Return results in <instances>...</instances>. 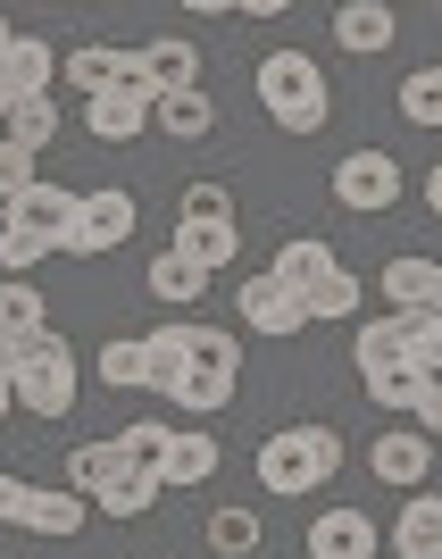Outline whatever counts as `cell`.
Instances as JSON below:
<instances>
[{"instance_id":"1","label":"cell","mask_w":442,"mask_h":559,"mask_svg":"<svg viewBox=\"0 0 442 559\" xmlns=\"http://www.w3.org/2000/svg\"><path fill=\"white\" fill-rule=\"evenodd\" d=\"M343 476V435L334 426H284L259 443V485L276 492V501H301V492L334 485Z\"/></svg>"},{"instance_id":"2","label":"cell","mask_w":442,"mask_h":559,"mask_svg":"<svg viewBox=\"0 0 442 559\" xmlns=\"http://www.w3.org/2000/svg\"><path fill=\"white\" fill-rule=\"evenodd\" d=\"M251 84H259V109L276 117L284 134H318L326 126V68L309 50H267Z\"/></svg>"},{"instance_id":"3","label":"cell","mask_w":442,"mask_h":559,"mask_svg":"<svg viewBox=\"0 0 442 559\" xmlns=\"http://www.w3.org/2000/svg\"><path fill=\"white\" fill-rule=\"evenodd\" d=\"M9 393H17V409H34V418H68L75 409V350H68V334H43V343L9 350Z\"/></svg>"},{"instance_id":"4","label":"cell","mask_w":442,"mask_h":559,"mask_svg":"<svg viewBox=\"0 0 442 559\" xmlns=\"http://www.w3.org/2000/svg\"><path fill=\"white\" fill-rule=\"evenodd\" d=\"M334 201H343L350 217H375L401 201V159L393 151H350L343 167H334Z\"/></svg>"},{"instance_id":"5","label":"cell","mask_w":442,"mask_h":559,"mask_svg":"<svg viewBox=\"0 0 442 559\" xmlns=\"http://www.w3.org/2000/svg\"><path fill=\"white\" fill-rule=\"evenodd\" d=\"M126 234H134V192L100 185V192H84V210H75L68 251H75V259H100V251H117Z\"/></svg>"},{"instance_id":"6","label":"cell","mask_w":442,"mask_h":559,"mask_svg":"<svg viewBox=\"0 0 442 559\" xmlns=\"http://www.w3.org/2000/svg\"><path fill=\"white\" fill-rule=\"evenodd\" d=\"M134 75L151 100H176V93H201V50L184 43V34H159V43L134 50Z\"/></svg>"},{"instance_id":"7","label":"cell","mask_w":442,"mask_h":559,"mask_svg":"<svg viewBox=\"0 0 442 559\" xmlns=\"http://www.w3.org/2000/svg\"><path fill=\"white\" fill-rule=\"evenodd\" d=\"M75 210H84V192H68V185H34L25 201H9V226L34 234V242H50V251H68Z\"/></svg>"},{"instance_id":"8","label":"cell","mask_w":442,"mask_h":559,"mask_svg":"<svg viewBox=\"0 0 442 559\" xmlns=\"http://www.w3.org/2000/svg\"><path fill=\"white\" fill-rule=\"evenodd\" d=\"M384 551V535H375V518L368 510H318L309 518V559H375Z\"/></svg>"},{"instance_id":"9","label":"cell","mask_w":442,"mask_h":559,"mask_svg":"<svg viewBox=\"0 0 442 559\" xmlns=\"http://www.w3.org/2000/svg\"><path fill=\"white\" fill-rule=\"evenodd\" d=\"M234 318H242L251 334H267V343H284V334H301V326H309L301 301H292L276 276H242V293H234Z\"/></svg>"},{"instance_id":"10","label":"cell","mask_w":442,"mask_h":559,"mask_svg":"<svg viewBox=\"0 0 442 559\" xmlns=\"http://www.w3.org/2000/svg\"><path fill=\"white\" fill-rule=\"evenodd\" d=\"M368 467H375L393 492H426V476H434V443H426L418 426H393V435H375Z\"/></svg>"},{"instance_id":"11","label":"cell","mask_w":442,"mask_h":559,"mask_svg":"<svg viewBox=\"0 0 442 559\" xmlns=\"http://www.w3.org/2000/svg\"><path fill=\"white\" fill-rule=\"evenodd\" d=\"M142 126H151V93H142V75H126V84H109L100 100H84V134H93V142H134Z\"/></svg>"},{"instance_id":"12","label":"cell","mask_w":442,"mask_h":559,"mask_svg":"<svg viewBox=\"0 0 442 559\" xmlns=\"http://www.w3.org/2000/svg\"><path fill=\"white\" fill-rule=\"evenodd\" d=\"M50 84H59V50H50L43 34H17L9 59H0V93L9 100H50Z\"/></svg>"},{"instance_id":"13","label":"cell","mask_w":442,"mask_h":559,"mask_svg":"<svg viewBox=\"0 0 442 559\" xmlns=\"http://www.w3.org/2000/svg\"><path fill=\"white\" fill-rule=\"evenodd\" d=\"M59 75H68V93L100 100L109 84H126V75H134V50H117V43H75L68 59H59Z\"/></svg>"},{"instance_id":"14","label":"cell","mask_w":442,"mask_h":559,"mask_svg":"<svg viewBox=\"0 0 442 559\" xmlns=\"http://www.w3.org/2000/svg\"><path fill=\"white\" fill-rule=\"evenodd\" d=\"M393 34H401V17L384 9V0H343V9H334V43H343L350 59H375V50H393Z\"/></svg>"},{"instance_id":"15","label":"cell","mask_w":442,"mask_h":559,"mask_svg":"<svg viewBox=\"0 0 442 559\" xmlns=\"http://www.w3.org/2000/svg\"><path fill=\"white\" fill-rule=\"evenodd\" d=\"M267 276H276L284 293H292V301H309V293H318V284L334 276V251L318 242V234H292V242H284L276 259H267Z\"/></svg>"},{"instance_id":"16","label":"cell","mask_w":442,"mask_h":559,"mask_svg":"<svg viewBox=\"0 0 442 559\" xmlns=\"http://www.w3.org/2000/svg\"><path fill=\"white\" fill-rule=\"evenodd\" d=\"M384 543H393L401 559H442V501H434V492H409Z\"/></svg>"},{"instance_id":"17","label":"cell","mask_w":442,"mask_h":559,"mask_svg":"<svg viewBox=\"0 0 442 559\" xmlns=\"http://www.w3.org/2000/svg\"><path fill=\"white\" fill-rule=\"evenodd\" d=\"M50 334V309H43V293L25 276H0V343L9 350H25V343H43Z\"/></svg>"},{"instance_id":"18","label":"cell","mask_w":442,"mask_h":559,"mask_svg":"<svg viewBox=\"0 0 442 559\" xmlns=\"http://www.w3.org/2000/svg\"><path fill=\"white\" fill-rule=\"evenodd\" d=\"M142 359H151V393H176L192 368V318H167V326L142 334Z\"/></svg>"},{"instance_id":"19","label":"cell","mask_w":442,"mask_h":559,"mask_svg":"<svg viewBox=\"0 0 442 559\" xmlns=\"http://www.w3.org/2000/svg\"><path fill=\"white\" fill-rule=\"evenodd\" d=\"M84 518H93V501H84V492H34V501H25V535H43V543H75L84 535Z\"/></svg>"},{"instance_id":"20","label":"cell","mask_w":442,"mask_h":559,"mask_svg":"<svg viewBox=\"0 0 442 559\" xmlns=\"http://www.w3.org/2000/svg\"><path fill=\"white\" fill-rule=\"evenodd\" d=\"M217 467H226V451H217V435H167V460H159V485H210Z\"/></svg>"},{"instance_id":"21","label":"cell","mask_w":442,"mask_h":559,"mask_svg":"<svg viewBox=\"0 0 442 559\" xmlns=\"http://www.w3.org/2000/svg\"><path fill=\"white\" fill-rule=\"evenodd\" d=\"M159 476H151V467H117V476H109V485H100V501H93V510L100 518H142V510H151V501H159Z\"/></svg>"},{"instance_id":"22","label":"cell","mask_w":442,"mask_h":559,"mask_svg":"<svg viewBox=\"0 0 442 559\" xmlns=\"http://www.w3.org/2000/svg\"><path fill=\"white\" fill-rule=\"evenodd\" d=\"M434 276H442L434 259L401 251L393 267H384V301H393V309H434Z\"/></svg>"},{"instance_id":"23","label":"cell","mask_w":442,"mask_h":559,"mask_svg":"<svg viewBox=\"0 0 442 559\" xmlns=\"http://www.w3.org/2000/svg\"><path fill=\"white\" fill-rule=\"evenodd\" d=\"M359 301H368V293H359V276H350V267H334V276L301 301V318H309V326H343V318H359Z\"/></svg>"},{"instance_id":"24","label":"cell","mask_w":442,"mask_h":559,"mask_svg":"<svg viewBox=\"0 0 442 559\" xmlns=\"http://www.w3.org/2000/svg\"><path fill=\"white\" fill-rule=\"evenodd\" d=\"M350 359H359V376L401 368V359H409V334H401V318H368V326H359V343H350Z\"/></svg>"},{"instance_id":"25","label":"cell","mask_w":442,"mask_h":559,"mask_svg":"<svg viewBox=\"0 0 442 559\" xmlns=\"http://www.w3.org/2000/svg\"><path fill=\"white\" fill-rule=\"evenodd\" d=\"M176 251H184L201 276H217V267H234L242 234H234V226H176Z\"/></svg>"},{"instance_id":"26","label":"cell","mask_w":442,"mask_h":559,"mask_svg":"<svg viewBox=\"0 0 442 559\" xmlns=\"http://www.w3.org/2000/svg\"><path fill=\"white\" fill-rule=\"evenodd\" d=\"M201 293H210V276H201V267L167 242V251L151 259V301H201Z\"/></svg>"},{"instance_id":"27","label":"cell","mask_w":442,"mask_h":559,"mask_svg":"<svg viewBox=\"0 0 442 559\" xmlns=\"http://www.w3.org/2000/svg\"><path fill=\"white\" fill-rule=\"evenodd\" d=\"M117 467H126V451H117V435H109V443H84V451H68V492H84V501H100V485H109Z\"/></svg>"},{"instance_id":"28","label":"cell","mask_w":442,"mask_h":559,"mask_svg":"<svg viewBox=\"0 0 442 559\" xmlns=\"http://www.w3.org/2000/svg\"><path fill=\"white\" fill-rule=\"evenodd\" d=\"M359 384H368V401H375V409H393V418H409V409L426 401V376L409 368V359H401V368H375V376H359Z\"/></svg>"},{"instance_id":"29","label":"cell","mask_w":442,"mask_h":559,"mask_svg":"<svg viewBox=\"0 0 442 559\" xmlns=\"http://www.w3.org/2000/svg\"><path fill=\"white\" fill-rule=\"evenodd\" d=\"M151 117H159L176 142H201V134L217 126V100H210V93H176V100H151Z\"/></svg>"},{"instance_id":"30","label":"cell","mask_w":442,"mask_h":559,"mask_svg":"<svg viewBox=\"0 0 442 559\" xmlns=\"http://www.w3.org/2000/svg\"><path fill=\"white\" fill-rule=\"evenodd\" d=\"M167 401H176V409H192V418H217V409L234 401V376H226V368H184V384H176Z\"/></svg>"},{"instance_id":"31","label":"cell","mask_w":442,"mask_h":559,"mask_svg":"<svg viewBox=\"0 0 442 559\" xmlns=\"http://www.w3.org/2000/svg\"><path fill=\"white\" fill-rule=\"evenodd\" d=\"M0 134L17 142V151H34V159H43V142L59 134V100H17V109H9V126H0Z\"/></svg>"},{"instance_id":"32","label":"cell","mask_w":442,"mask_h":559,"mask_svg":"<svg viewBox=\"0 0 442 559\" xmlns=\"http://www.w3.org/2000/svg\"><path fill=\"white\" fill-rule=\"evenodd\" d=\"M210 551L217 559H251L259 551V510H217L210 518Z\"/></svg>"},{"instance_id":"33","label":"cell","mask_w":442,"mask_h":559,"mask_svg":"<svg viewBox=\"0 0 442 559\" xmlns=\"http://www.w3.org/2000/svg\"><path fill=\"white\" fill-rule=\"evenodd\" d=\"M401 117L409 126H442V68H418L401 84Z\"/></svg>"},{"instance_id":"34","label":"cell","mask_w":442,"mask_h":559,"mask_svg":"<svg viewBox=\"0 0 442 559\" xmlns=\"http://www.w3.org/2000/svg\"><path fill=\"white\" fill-rule=\"evenodd\" d=\"M167 435H176V426H159V418L126 426V435H117V451H126V467H151V476H159V460H167Z\"/></svg>"},{"instance_id":"35","label":"cell","mask_w":442,"mask_h":559,"mask_svg":"<svg viewBox=\"0 0 442 559\" xmlns=\"http://www.w3.org/2000/svg\"><path fill=\"white\" fill-rule=\"evenodd\" d=\"M34 185H43V176H34V151H17V142L0 134V210H9V201H25Z\"/></svg>"},{"instance_id":"36","label":"cell","mask_w":442,"mask_h":559,"mask_svg":"<svg viewBox=\"0 0 442 559\" xmlns=\"http://www.w3.org/2000/svg\"><path fill=\"white\" fill-rule=\"evenodd\" d=\"M184 226H234V192L226 185H184Z\"/></svg>"},{"instance_id":"37","label":"cell","mask_w":442,"mask_h":559,"mask_svg":"<svg viewBox=\"0 0 442 559\" xmlns=\"http://www.w3.org/2000/svg\"><path fill=\"white\" fill-rule=\"evenodd\" d=\"M100 376H109L117 393H134V384H151V359H142V343H109V350H100Z\"/></svg>"},{"instance_id":"38","label":"cell","mask_w":442,"mask_h":559,"mask_svg":"<svg viewBox=\"0 0 442 559\" xmlns=\"http://www.w3.org/2000/svg\"><path fill=\"white\" fill-rule=\"evenodd\" d=\"M50 259V242H34V234H17V226H0V276H34Z\"/></svg>"},{"instance_id":"39","label":"cell","mask_w":442,"mask_h":559,"mask_svg":"<svg viewBox=\"0 0 442 559\" xmlns=\"http://www.w3.org/2000/svg\"><path fill=\"white\" fill-rule=\"evenodd\" d=\"M25 501H34V485H25V476H9V467H0V526H25Z\"/></svg>"},{"instance_id":"40","label":"cell","mask_w":442,"mask_h":559,"mask_svg":"<svg viewBox=\"0 0 442 559\" xmlns=\"http://www.w3.org/2000/svg\"><path fill=\"white\" fill-rule=\"evenodd\" d=\"M409 426H418L426 443H434V435H442V384H426V401H418V409H409Z\"/></svg>"},{"instance_id":"41","label":"cell","mask_w":442,"mask_h":559,"mask_svg":"<svg viewBox=\"0 0 442 559\" xmlns=\"http://www.w3.org/2000/svg\"><path fill=\"white\" fill-rule=\"evenodd\" d=\"M426 210H434V217H442V159H434V167H426Z\"/></svg>"},{"instance_id":"42","label":"cell","mask_w":442,"mask_h":559,"mask_svg":"<svg viewBox=\"0 0 442 559\" xmlns=\"http://www.w3.org/2000/svg\"><path fill=\"white\" fill-rule=\"evenodd\" d=\"M9 409H17V393H9V359H0V418H9Z\"/></svg>"},{"instance_id":"43","label":"cell","mask_w":442,"mask_h":559,"mask_svg":"<svg viewBox=\"0 0 442 559\" xmlns=\"http://www.w3.org/2000/svg\"><path fill=\"white\" fill-rule=\"evenodd\" d=\"M9 43H17V25H9V17H0V59H9Z\"/></svg>"},{"instance_id":"44","label":"cell","mask_w":442,"mask_h":559,"mask_svg":"<svg viewBox=\"0 0 442 559\" xmlns=\"http://www.w3.org/2000/svg\"><path fill=\"white\" fill-rule=\"evenodd\" d=\"M9 109H17V100H9V93H0V126H9Z\"/></svg>"},{"instance_id":"45","label":"cell","mask_w":442,"mask_h":559,"mask_svg":"<svg viewBox=\"0 0 442 559\" xmlns=\"http://www.w3.org/2000/svg\"><path fill=\"white\" fill-rule=\"evenodd\" d=\"M0 359H9V343H0Z\"/></svg>"}]
</instances>
